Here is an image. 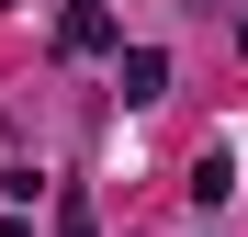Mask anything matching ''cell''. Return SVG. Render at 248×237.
<instances>
[{
  "label": "cell",
  "instance_id": "obj_1",
  "mask_svg": "<svg viewBox=\"0 0 248 237\" xmlns=\"http://www.w3.org/2000/svg\"><path fill=\"white\" fill-rule=\"evenodd\" d=\"M102 34H113V12H102V0H68V46H102Z\"/></svg>",
  "mask_w": 248,
  "mask_h": 237
},
{
  "label": "cell",
  "instance_id": "obj_2",
  "mask_svg": "<svg viewBox=\"0 0 248 237\" xmlns=\"http://www.w3.org/2000/svg\"><path fill=\"white\" fill-rule=\"evenodd\" d=\"M68 237H91V204H68Z\"/></svg>",
  "mask_w": 248,
  "mask_h": 237
}]
</instances>
